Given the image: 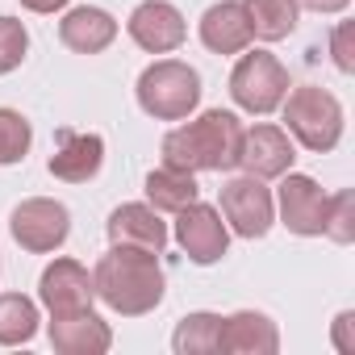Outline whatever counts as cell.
Returning <instances> with one entry per match:
<instances>
[{
	"label": "cell",
	"mask_w": 355,
	"mask_h": 355,
	"mask_svg": "<svg viewBox=\"0 0 355 355\" xmlns=\"http://www.w3.org/2000/svg\"><path fill=\"white\" fill-rule=\"evenodd\" d=\"M59 42L76 55H101L117 42V17L101 5H76L59 21Z\"/></svg>",
	"instance_id": "17"
},
{
	"label": "cell",
	"mask_w": 355,
	"mask_h": 355,
	"mask_svg": "<svg viewBox=\"0 0 355 355\" xmlns=\"http://www.w3.org/2000/svg\"><path fill=\"white\" fill-rule=\"evenodd\" d=\"M330 338H334V347H338L343 355H355V309H343V313L334 318Z\"/></svg>",
	"instance_id": "27"
},
{
	"label": "cell",
	"mask_w": 355,
	"mask_h": 355,
	"mask_svg": "<svg viewBox=\"0 0 355 355\" xmlns=\"http://www.w3.org/2000/svg\"><path fill=\"white\" fill-rule=\"evenodd\" d=\"M38 301L51 318H63V313H84L92 309L96 301V288H92V272L71 259V255H55L42 276H38Z\"/></svg>",
	"instance_id": "10"
},
{
	"label": "cell",
	"mask_w": 355,
	"mask_h": 355,
	"mask_svg": "<svg viewBox=\"0 0 355 355\" xmlns=\"http://www.w3.org/2000/svg\"><path fill=\"white\" fill-rule=\"evenodd\" d=\"M197 34H201V42H205L209 55H243L255 42L243 0H218V5H209L201 13Z\"/></svg>",
	"instance_id": "16"
},
{
	"label": "cell",
	"mask_w": 355,
	"mask_h": 355,
	"mask_svg": "<svg viewBox=\"0 0 355 355\" xmlns=\"http://www.w3.org/2000/svg\"><path fill=\"white\" fill-rule=\"evenodd\" d=\"M30 55V30L17 17H0V76H13Z\"/></svg>",
	"instance_id": "24"
},
{
	"label": "cell",
	"mask_w": 355,
	"mask_h": 355,
	"mask_svg": "<svg viewBox=\"0 0 355 355\" xmlns=\"http://www.w3.org/2000/svg\"><path fill=\"white\" fill-rule=\"evenodd\" d=\"M125 34L146 55H171V51L184 46L189 21H184V13L175 9L171 0H142V5L130 13V21H125Z\"/></svg>",
	"instance_id": "11"
},
{
	"label": "cell",
	"mask_w": 355,
	"mask_h": 355,
	"mask_svg": "<svg viewBox=\"0 0 355 355\" xmlns=\"http://www.w3.org/2000/svg\"><path fill=\"white\" fill-rule=\"evenodd\" d=\"M326 205H330V197L322 193V184L313 180V175H301V171H284L280 175L276 218H280V226L288 234H297V239H322Z\"/></svg>",
	"instance_id": "9"
},
{
	"label": "cell",
	"mask_w": 355,
	"mask_h": 355,
	"mask_svg": "<svg viewBox=\"0 0 355 355\" xmlns=\"http://www.w3.org/2000/svg\"><path fill=\"white\" fill-rule=\"evenodd\" d=\"M297 163V142L288 138L284 125L272 121H255L251 130H243V150H239V167L255 180H280L284 171H293Z\"/></svg>",
	"instance_id": "12"
},
{
	"label": "cell",
	"mask_w": 355,
	"mask_h": 355,
	"mask_svg": "<svg viewBox=\"0 0 355 355\" xmlns=\"http://www.w3.org/2000/svg\"><path fill=\"white\" fill-rule=\"evenodd\" d=\"M218 351H226V355H276L280 351V330L259 309H234V313L222 318Z\"/></svg>",
	"instance_id": "14"
},
{
	"label": "cell",
	"mask_w": 355,
	"mask_h": 355,
	"mask_svg": "<svg viewBox=\"0 0 355 355\" xmlns=\"http://www.w3.org/2000/svg\"><path fill=\"white\" fill-rule=\"evenodd\" d=\"M92 288L121 318L155 313L163 305V293H167V276H163L159 251L109 243V251L92 268Z\"/></svg>",
	"instance_id": "1"
},
{
	"label": "cell",
	"mask_w": 355,
	"mask_h": 355,
	"mask_svg": "<svg viewBox=\"0 0 355 355\" xmlns=\"http://www.w3.org/2000/svg\"><path fill=\"white\" fill-rule=\"evenodd\" d=\"M301 9H313V13H326V17H334V13H347L351 9V0H297Z\"/></svg>",
	"instance_id": "28"
},
{
	"label": "cell",
	"mask_w": 355,
	"mask_h": 355,
	"mask_svg": "<svg viewBox=\"0 0 355 355\" xmlns=\"http://www.w3.org/2000/svg\"><path fill=\"white\" fill-rule=\"evenodd\" d=\"M218 330H222V313L193 309V313H184L175 322L171 351L175 355H218Z\"/></svg>",
	"instance_id": "22"
},
{
	"label": "cell",
	"mask_w": 355,
	"mask_h": 355,
	"mask_svg": "<svg viewBox=\"0 0 355 355\" xmlns=\"http://www.w3.org/2000/svg\"><path fill=\"white\" fill-rule=\"evenodd\" d=\"M138 109L155 121H184L201 105V71L184 59H155L134 84Z\"/></svg>",
	"instance_id": "3"
},
{
	"label": "cell",
	"mask_w": 355,
	"mask_h": 355,
	"mask_svg": "<svg viewBox=\"0 0 355 355\" xmlns=\"http://www.w3.org/2000/svg\"><path fill=\"white\" fill-rule=\"evenodd\" d=\"M171 239H175V247H180L197 268H214L230 251V226H226V218L218 214V205H205L201 197L175 214Z\"/></svg>",
	"instance_id": "8"
},
{
	"label": "cell",
	"mask_w": 355,
	"mask_h": 355,
	"mask_svg": "<svg viewBox=\"0 0 355 355\" xmlns=\"http://www.w3.org/2000/svg\"><path fill=\"white\" fill-rule=\"evenodd\" d=\"M0 272H5V263H0Z\"/></svg>",
	"instance_id": "30"
},
{
	"label": "cell",
	"mask_w": 355,
	"mask_h": 355,
	"mask_svg": "<svg viewBox=\"0 0 355 355\" xmlns=\"http://www.w3.org/2000/svg\"><path fill=\"white\" fill-rule=\"evenodd\" d=\"M34 146V125L26 113L9 109V105H0V167H13L30 155Z\"/></svg>",
	"instance_id": "23"
},
{
	"label": "cell",
	"mask_w": 355,
	"mask_h": 355,
	"mask_svg": "<svg viewBox=\"0 0 355 355\" xmlns=\"http://www.w3.org/2000/svg\"><path fill=\"white\" fill-rule=\"evenodd\" d=\"M293 80H288V67L272 55V51H243L234 71H230V96L243 113L251 117H268L280 109V101L288 96Z\"/></svg>",
	"instance_id": "5"
},
{
	"label": "cell",
	"mask_w": 355,
	"mask_h": 355,
	"mask_svg": "<svg viewBox=\"0 0 355 355\" xmlns=\"http://www.w3.org/2000/svg\"><path fill=\"white\" fill-rule=\"evenodd\" d=\"M243 9H247L251 34L259 42H280L301 21V5H297V0H243Z\"/></svg>",
	"instance_id": "20"
},
{
	"label": "cell",
	"mask_w": 355,
	"mask_h": 355,
	"mask_svg": "<svg viewBox=\"0 0 355 355\" xmlns=\"http://www.w3.org/2000/svg\"><path fill=\"white\" fill-rule=\"evenodd\" d=\"M9 234L30 255H55L71 234V209L55 197H30L9 214Z\"/></svg>",
	"instance_id": "7"
},
{
	"label": "cell",
	"mask_w": 355,
	"mask_h": 355,
	"mask_svg": "<svg viewBox=\"0 0 355 355\" xmlns=\"http://www.w3.org/2000/svg\"><path fill=\"white\" fill-rule=\"evenodd\" d=\"M243 121L230 109H205L201 117H184L163 134V163L184 171H234L243 150Z\"/></svg>",
	"instance_id": "2"
},
{
	"label": "cell",
	"mask_w": 355,
	"mask_h": 355,
	"mask_svg": "<svg viewBox=\"0 0 355 355\" xmlns=\"http://www.w3.org/2000/svg\"><path fill=\"white\" fill-rule=\"evenodd\" d=\"M105 167V138L101 134H80V130H59L55 155L46 159V171L63 184H88Z\"/></svg>",
	"instance_id": "13"
},
{
	"label": "cell",
	"mask_w": 355,
	"mask_h": 355,
	"mask_svg": "<svg viewBox=\"0 0 355 355\" xmlns=\"http://www.w3.org/2000/svg\"><path fill=\"white\" fill-rule=\"evenodd\" d=\"M280 113H284V130L297 146L313 150V155H326L343 142V130H347V113L338 105L334 92L318 88V84H301V88H288V96L280 101Z\"/></svg>",
	"instance_id": "4"
},
{
	"label": "cell",
	"mask_w": 355,
	"mask_h": 355,
	"mask_svg": "<svg viewBox=\"0 0 355 355\" xmlns=\"http://www.w3.org/2000/svg\"><path fill=\"white\" fill-rule=\"evenodd\" d=\"M146 205L159 209V214H180L184 205H193L201 197L197 189V171H184V167H155L146 171Z\"/></svg>",
	"instance_id": "19"
},
{
	"label": "cell",
	"mask_w": 355,
	"mask_h": 355,
	"mask_svg": "<svg viewBox=\"0 0 355 355\" xmlns=\"http://www.w3.org/2000/svg\"><path fill=\"white\" fill-rule=\"evenodd\" d=\"M67 5H71V0H21V9H30V13H42V17H46V13H63Z\"/></svg>",
	"instance_id": "29"
},
{
	"label": "cell",
	"mask_w": 355,
	"mask_h": 355,
	"mask_svg": "<svg viewBox=\"0 0 355 355\" xmlns=\"http://www.w3.org/2000/svg\"><path fill=\"white\" fill-rule=\"evenodd\" d=\"M218 214L226 218L230 234L255 243V239H268V230L276 226V197H272L268 180H255V175L243 171V175L222 184Z\"/></svg>",
	"instance_id": "6"
},
{
	"label": "cell",
	"mask_w": 355,
	"mask_h": 355,
	"mask_svg": "<svg viewBox=\"0 0 355 355\" xmlns=\"http://www.w3.org/2000/svg\"><path fill=\"white\" fill-rule=\"evenodd\" d=\"M46 338L59 355H105L113 347V326L96 309H84V313L51 318Z\"/></svg>",
	"instance_id": "15"
},
{
	"label": "cell",
	"mask_w": 355,
	"mask_h": 355,
	"mask_svg": "<svg viewBox=\"0 0 355 355\" xmlns=\"http://www.w3.org/2000/svg\"><path fill=\"white\" fill-rule=\"evenodd\" d=\"M38 301L26 293H0V347H26L38 334Z\"/></svg>",
	"instance_id": "21"
},
{
	"label": "cell",
	"mask_w": 355,
	"mask_h": 355,
	"mask_svg": "<svg viewBox=\"0 0 355 355\" xmlns=\"http://www.w3.org/2000/svg\"><path fill=\"white\" fill-rule=\"evenodd\" d=\"M105 234L109 243H121V247H146V251H159L167 247V222L159 218V209H150L146 201H125L109 214L105 222Z\"/></svg>",
	"instance_id": "18"
},
{
	"label": "cell",
	"mask_w": 355,
	"mask_h": 355,
	"mask_svg": "<svg viewBox=\"0 0 355 355\" xmlns=\"http://www.w3.org/2000/svg\"><path fill=\"white\" fill-rule=\"evenodd\" d=\"M322 239H330V243H351L355 239V193L351 189H343V193L330 197Z\"/></svg>",
	"instance_id": "25"
},
{
	"label": "cell",
	"mask_w": 355,
	"mask_h": 355,
	"mask_svg": "<svg viewBox=\"0 0 355 355\" xmlns=\"http://www.w3.org/2000/svg\"><path fill=\"white\" fill-rule=\"evenodd\" d=\"M330 59H334V67H338L343 76L355 71V26H351V21H338V26L330 30Z\"/></svg>",
	"instance_id": "26"
}]
</instances>
